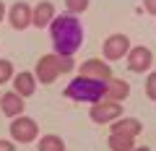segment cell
Segmentation results:
<instances>
[{
    "label": "cell",
    "mask_w": 156,
    "mask_h": 151,
    "mask_svg": "<svg viewBox=\"0 0 156 151\" xmlns=\"http://www.w3.org/2000/svg\"><path fill=\"white\" fill-rule=\"evenodd\" d=\"M52 45H55L57 55H73L83 42V26L76 18V13H60L55 16V21L50 23Z\"/></svg>",
    "instance_id": "cell-1"
},
{
    "label": "cell",
    "mask_w": 156,
    "mask_h": 151,
    "mask_svg": "<svg viewBox=\"0 0 156 151\" xmlns=\"http://www.w3.org/2000/svg\"><path fill=\"white\" fill-rule=\"evenodd\" d=\"M65 96L73 99V102H89V104H94V102H99V99L107 96V81L78 76V78H73L70 84H68Z\"/></svg>",
    "instance_id": "cell-2"
},
{
    "label": "cell",
    "mask_w": 156,
    "mask_h": 151,
    "mask_svg": "<svg viewBox=\"0 0 156 151\" xmlns=\"http://www.w3.org/2000/svg\"><path fill=\"white\" fill-rule=\"evenodd\" d=\"M89 115H91V120H94V123L107 125V123H115L117 117H122V107H120V102L107 99V96H104V99H99V102H94V104H91Z\"/></svg>",
    "instance_id": "cell-3"
},
{
    "label": "cell",
    "mask_w": 156,
    "mask_h": 151,
    "mask_svg": "<svg viewBox=\"0 0 156 151\" xmlns=\"http://www.w3.org/2000/svg\"><path fill=\"white\" fill-rule=\"evenodd\" d=\"M37 135H39V128H37V123L31 117H23V115L13 117V123H11V138L13 141H18V143H31V141H37Z\"/></svg>",
    "instance_id": "cell-4"
},
{
    "label": "cell",
    "mask_w": 156,
    "mask_h": 151,
    "mask_svg": "<svg viewBox=\"0 0 156 151\" xmlns=\"http://www.w3.org/2000/svg\"><path fill=\"white\" fill-rule=\"evenodd\" d=\"M130 39H128V34H112V37H107L104 39V57L107 60H122V57H128L130 52Z\"/></svg>",
    "instance_id": "cell-5"
},
{
    "label": "cell",
    "mask_w": 156,
    "mask_h": 151,
    "mask_svg": "<svg viewBox=\"0 0 156 151\" xmlns=\"http://www.w3.org/2000/svg\"><path fill=\"white\" fill-rule=\"evenodd\" d=\"M151 65H154V52H151L146 45L130 47V52H128V70H133V73H146Z\"/></svg>",
    "instance_id": "cell-6"
},
{
    "label": "cell",
    "mask_w": 156,
    "mask_h": 151,
    "mask_svg": "<svg viewBox=\"0 0 156 151\" xmlns=\"http://www.w3.org/2000/svg\"><path fill=\"white\" fill-rule=\"evenodd\" d=\"M34 76L39 78V84H52V81L60 76V68H57V52H52V55H42V57H39Z\"/></svg>",
    "instance_id": "cell-7"
},
{
    "label": "cell",
    "mask_w": 156,
    "mask_h": 151,
    "mask_svg": "<svg viewBox=\"0 0 156 151\" xmlns=\"http://www.w3.org/2000/svg\"><path fill=\"white\" fill-rule=\"evenodd\" d=\"M31 5H26V3H16V5H11V11H8V18H11V26L16 29V31H21V29H29L31 26Z\"/></svg>",
    "instance_id": "cell-8"
},
{
    "label": "cell",
    "mask_w": 156,
    "mask_h": 151,
    "mask_svg": "<svg viewBox=\"0 0 156 151\" xmlns=\"http://www.w3.org/2000/svg\"><path fill=\"white\" fill-rule=\"evenodd\" d=\"M81 76H89V78H99V81H109L112 78V68L107 65L99 57H91L81 65Z\"/></svg>",
    "instance_id": "cell-9"
},
{
    "label": "cell",
    "mask_w": 156,
    "mask_h": 151,
    "mask_svg": "<svg viewBox=\"0 0 156 151\" xmlns=\"http://www.w3.org/2000/svg\"><path fill=\"white\" fill-rule=\"evenodd\" d=\"M55 5H52L50 0H42L39 5H34V11H31V23L37 29H44V26H50L52 21H55Z\"/></svg>",
    "instance_id": "cell-10"
},
{
    "label": "cell",
    "mask_w": 156,
    "mask_h": 151,
    "mask_svg": "<svg viewBox=\"0 0 156 151\" xmlns=\"http://www.w3.org/2000/svg\"><path fill=\"white\" fill-rule=\"evenodd\" d=\"M0 110H3V115H8V117H18L23 112V96L18 94V91L0 94Z\"/></svg>",
    "instance_id": "cell-11"
},
{
    "label": "cell",
    "mask_w": 156,
    "mask_h": 151,
    "mask_svg": "<svg viewBox=\"0 0 156 151\" xmlns=\"http://www.w3.org/2000/svg\"><path fill=\"white\" fill-rule=\"evenodd\" d=\"M140 130H143V125H140L138 117H117L115 123H112V133H122V135H140Z\"/></svg>",
    "instance_id": "cell-12"
},
{
    "label": "cell",
    "mask_w": 156,
    "mask_h": 151,
    "mask_svg": "<svg viewBox=\"0 0 156 151\" xmlns=\"http://www.w3.org/2000/svg\"><path fill=\"white\" fill-rule=\"evenodd\" d=\"M13 89L18 91V94L26 99V96H31L34 91H37V76L34 73H18V76H13Z\"/></svg>",
    "instance_id": "cell-13"
},
{
    "label": "cell",
    "mask_w": 156,
    "mask_h": 151,
    "mask_svg": "<svg viewBox=\"0 0 156 151\" xmlns=\"http://www.w3.org/2000/svg\"><path fill=\"white\" fill-rule=\"evenodd\" d=\"M130 94V84L122 78H109L107 81V99H115V102H122L128 99Z\"/></svg>",
    "instance_id": "cell-14"
},
{
    "label": "cell",
    "mask_w": 156,
    "mask_h": 151,
    "mask_svg": "<svg viewBox=\"0 0 156 151\" xmlns=\"http://www.w3.org/2000/svg\"><path fill=\"white\" fill-rule=\"evenodd\" d=\"M109 151H133L135 149V138L133 135H122V133H112L107 141Z\"/></svg>",
    "instance_id": "cell-15"
},
{
    "label": "cell",
    "mask_w": 156,
    "mask_h": 151,
    "mask_svg": "<svg viewBox=\"0 0 156 151\" xmlns=\"http://www.w3.org/2000/svg\"><path fill=\"white\" fill-rule=\"evenodd\" d=\"M39 151H65V141L60 135H42L39 138Z\"/></svg>",
    "instance_id": "cell-16"
},
{
    "label": "cell",
    "mask_w": 156,
    "mask_h": 151,
    "mask_svg": "<svg viewBox=\"0 0 156 151\" xmlns=\"http://www.w3.org/2000/svg\"><path fill=\"white\" fill-rule=\"evenodd\" d=\"M146 96L151 102H156V70H151L148 78H146Z\"/></svg>",
    "instance_id": "cell-17"
},
{
    "label": "cell",
    "mask_w": 156,
    "mask_h": 151,
    "mask_svg": "<svg viewBox=\"0 0 156 151\" xmlns=\"http://www.w3.org/2000/svg\"><path fill=\"white\" fill-rule=\"evenodd\" d=\"M57 68H60V73H70L73 68H76L73 55H57Z\"/></svg>",
    "instance_id": "cell-18"
},
{
    "label": "cell",
    "mask_w": 156,
    "mask_h": 151,
    "mask_svg": "<svg viewBox=\"0 0 156 151\" xmlns=\"http://www.w3.org/2000/svg\"><path fill=\"white\" fill-rule=\"evenodd\" d=\"M13 78V65L8 60H0V86L5 84V81Z\"/></svg>",
    "instance_id": "cell-19"
},
{
    "label": "cell",
    "mask_w": 156,
    "mask_h": 151,
    "mask_svg": "<svg viewBox=\"0 0 156 151\" xmlns=\"http://www.w3.org/2000/svg\"><path fill=\"white\" fill-rule=\"evenodd\" d=\"M65 5L70 13H83L89 8V0H65Z\"/></svg>",
    "instance_id": "cell-20"
},
{
    "label": "cell",
    "mask_w": 156,
    "mask_h": 151,
    "mask_svg": "<svg viewBox=\"0 0 156 151\" xmlns=\"http://www.w3.org/2000/svg\"><path fill=\"white\" fill-rule=\"evenodd\" d=\"M143 5H146V11H148L151 16H156V0H143Z\"/></svg>",
    "instance_id": "cell-21"
},
{
    "label": "cell",
    "mask_w": 156,
    "mask_h": 151,
    "mask_svg": "<svg viewBox=\"0 0 156 151\" xmlns=\"http://www.w3.org/2000/svg\"><path fill=\"white\" fill-rule=\"evenodd\" d=\"M0 151H16L13 141H0Z\"/></svg>",
    "instance_id": "cell-22"
},
{
    "label": "cell",
    "mask_w": 156,
    "mask_h": 151,
    "mask_svg": "<svg viewBox=\"0 0 156 151\" xmlns=\"http://www.w3.org/2000/svg\"><path fill=\"white\" fill-rule=\"evenodd\" d=\"M3 18H5V5L0 3V21H3Z\"/></svg>",
    "instance_id": "cell-23"
},
{
    "label": "cell",
    "mask_w": 156,
    "mask_h": 151,
    "mask_svg": "<svg viewBox=\"0 0 156 151\" xmlns=\"http://www.w3.org/2000/svg\"><path fill=\"white\" fill-rule=\"evenodd\" d=\"M133 151H151V149H146V146H135Z\"/></svg>",
    "instance_id": "cell-24"
}]
</instances>
